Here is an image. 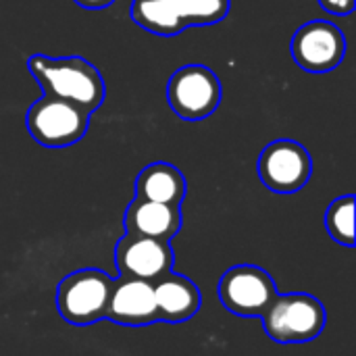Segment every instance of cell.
<instances>
[{"label":"cell","mask_w":356,"mask_h":356,"mask_svg":"<svg viewBox=\"0 0 356 356\" xmlns=\"http://www.w3.org/2000/svg\"><path fill=\"white\" fill-rule=\"evenodd\" d=\"M221 81L204 65L179 67L167 83V102L184 121H202L211 117L221 102Z\"/></svg>","instance_id":"obj_5"},{"label":"cell","mask_w":356,"mask_h":356,"mask_svg":"<svg viewBox=\"0 0 356 356\" xmlns=\"http://www.w3.org/2000/svg\"><path fill=\"white\" fill-rule=\"evenodd\" d=\"M125 229L129 236L169 242L181 229V211L175 204L134 198L125 211Z\"/></svg>","instance_id":"obj_11"},{"label":"cell","mask_w":356,"mask_h":356,"mask_svg":"<svg viewBox=\"0 0 356 356\" xmlns=\"http://www.w3.org/2000/svg\"><path fill=\"white\" fill-rule=\"evenodd\" d=\"M346 54V40L332 21H309L300 25L292 38V56L302 71L327 73L334 71Z\"/></svg>","instance_id":"obj_8"},{"label":"cell","mask_w":356,"mask_h":356,"mask_svg":"<svg viewBox=\"0 0 356 356\" xmlns=\"http://www.w3.org/2000/svg\"><path fill=\"white\" fill-rule=\"evenodd\" d=\"M217 294L229 313L240 317H263L280 292L265 269L254 265H236L219 280Z\"/></svg>","instance_id":"obj_6"},{"label":"cell","mask_w":356,"mask_h":356,"mask_svg":"<svg viewBox=\"0 0 356 356\" xmlns=\"http://www.w3.org/2000/svg\"><path fill=\"white\" fill-rule=\"evenodd\" d=\"M319 4L332 15H350L355 10V0H319Z\"/></svg>","instance_id":"obj_17"},{"label":"cell","mask_w":356,"mask_h":356,"mask_svg":"<svg viewBox=\"0 0 356 356\" xmlns=\"http://www.w3.org/2000/svg\"><path fill=\"white\" fill-rule=\"evenodd\" d=\"M25 125L38 144L46 148H65L77 144L86 136L90 115L63 98L44 94L29 106Z\"/></svg>","instance_id":"obj_4"},{"label":"cell","mask_w":356,"mask_h":356,"mask_svg":"<svg viewBox=\"0 0 356 356\" xmlns=\"http://www.w3.org/2000/svg\"><path fill=\"white\" fill-rule=\"evenodd\" d=\"M152 288H154L159 321L181 323L194 317L200 309V292L184 275L169 271L167 275L159 277L152 284Z\"/></svg>","instance_id":"obj_12"},{"label":"cell","mask_w":356,"mask_h":356,"mask_svg":"<svg viewBox=\"0 0 356 356\" xmlns=\"http://www.w3.org/2000/svg\"><path fill=\"white\" fill-rule=\"evenodd\" d=\"M73 2L79 4V6H83V8L96 10V8H106V6H111L115 0H73Z\"/></svg>","instance_id":"obj_18"},{"label":"cell","mask_w":356,"mask_h":356,"mask_svg":"<svg viewBox=\"0 0 356 356\" xmlns=\"http://www.w3.org/2000/svg\"><path fill=\"white\" fill-rule=\"evenodd\" d=\"M186 196L184 173L169 163H150L136 177V198L179 207Z\"/></svg>","instance_id":"obj_13"},{"label":"cell","mask_w":356,"mask_h":356,"mask_svg":"<svg viewBox=\"0 0 356 356\" xmlns=\"http://www.w3.org/2000/svg\"><path fill=\"white\" fill-rule=\"evenodd\" d=\"M106 317L125 327H146L159 321L152 282L121 277L113 282Z\"/></svg>","instance_id":"obj_10"},{"label":"cell","mask_w":356,"mask_h":356,"mask_svg":"<svg viewBox=\"0 0 356 356\" xmlns=\"http://www.w3.org/2000/svg\"><path fill=\"white\" fill-rule=\"evenodd\" d=\"M186 25H213L227 17L229 0H173Z\"/></svg>","instance_id":"obj_16"},{"label":"cell","mask_w":356,"mask_h":356,"mask_svg":"<svg viewBox=\"0 0 356 356\" xmlns=\"http://www.w3.org/2000/svg\"><path fill=\"white\" fill-rule=\"evenodd\" d=\"M131 19L154 35H177L188 25L184 23L173 0H134Z\"/></svg>","instance_id":"obj_14"},{"label":"cell","mask_w":356,"mask_h":356,"mask_svg":"<svg viewBox=\"0 0 356 356\" xmlns=\"http://www.w3.org/2000/svg\"><path fill=\"white\" fill-rule=\"evenodd\" d=\"M113 280L100 269H81L67 275L56 290L60 317L77 327L92 325L106 317Z\"/></svg>","instance_id":"obj_3"},{"label":"cell","mask_w":356,"mask_h":356,"mask_svg":"<svg viewBox=\"0 0 356 356\" xmlns=\"http://www.w3.org/2000/svg\"><path fill=\"white\" fill-rule=\"evenodd\" d=\"M263 327L277 344H307L325 330V307L309 294H277L265 311Z\"/></svg>","instance_id":"obj_2"},{"label":"cell","mask_w":356,"mask_h":356,"mask_svg":"<svg viewBox=\"0 0 356 356\" xmlns=\"http://www.w3.org/2000/svg\"><path fill=\"white\" fill-rule=\"evenodd\" d=\"M173 248L169 242L144 238V236H125L117 242L115 265L121 277L156 282L173 269Z\"/></svg>","instance_id":"obj_9"},{"label":"cell","mask_w":356,"mask_h":356,"mask_svg":"<svg viewBox=\"0 0 356 356\" xmlns=\"http://www.w3.org/2000/svg\"><path fill=\"white\" fill-rule=\"evenodd\" d=\"M38 86L46 96L63 98L88 115L100 108L106 88L100 71L81 56H46L33 54L27 60Z\"/></svg>","instance_id":"obj_1"},{"label":"cell","mask_w":356,"mask_h":356,"mask_svg":"<svg viewBox=\"0 0 356 356\" xmlns=\"http://www.w3.org/2000/svg\"><path fill=\"white\" fill-rule=\"evenodd\" d=\"M325 227L334 242L342 246H355V196L336 198L325 213Z\"/></svg>","instance_id":"obj_15"},{"label":"cell","mask_w":356,"mask_h":356,"mask_svg":"<svg viewBox=\"0 0 356 356\" xmlns=\"http://www.w3.org/2000/svg\"><path fill=\"white\" fill-rule=\"evenodd\" d=\"M313 173L309 150L294 140H275L259 156V177L271 192L294 194L302 190Z\"/></svg>","instance_id":"obj_7"}]
</instances>
